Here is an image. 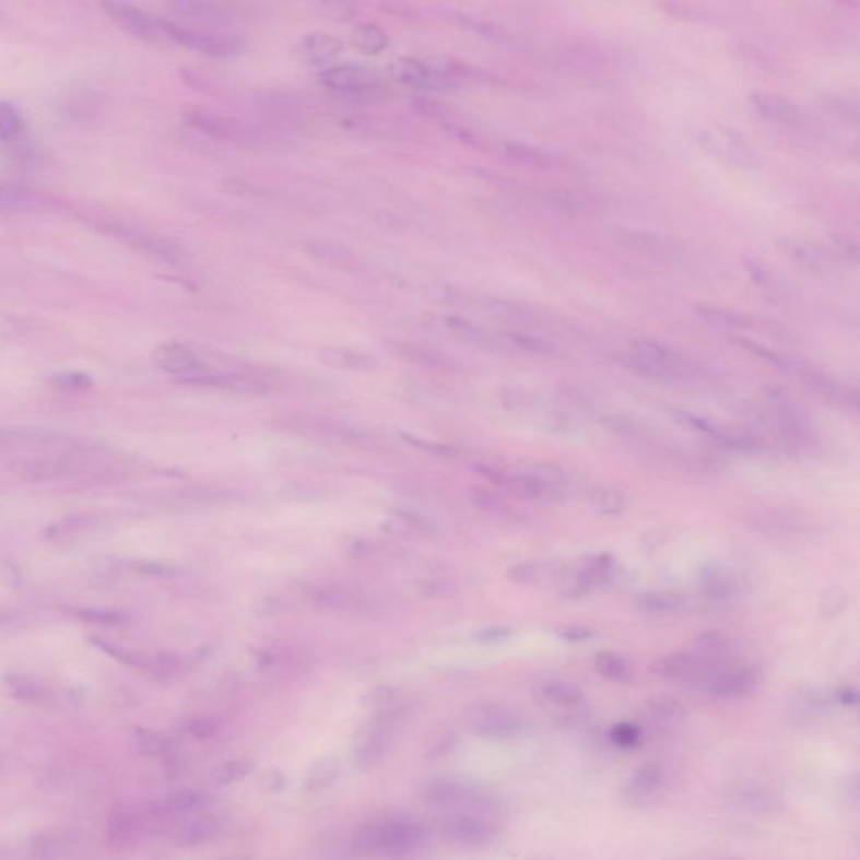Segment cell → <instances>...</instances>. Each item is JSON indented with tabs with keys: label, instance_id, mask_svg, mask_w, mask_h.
Segmentation results:
<instances>
[{
	"label": "cell",
	"instance_id": "cell-4",
	"mask_svg": "<svg viewBox=\"0 0 860 860\" xmlns=\"http://www.w3.org/2000/svg\"><path fill=\"white\" fill-rule=\"evenodd\" d=\"M464 724L472 734L486 740L509 741L523 737L527 721L515 709L480 703L464 712Z\"/></svg>",
	"mask_w": 860,
	"mask_h": 860
},
{
	"label": "cell",
	"instance_id": "cell-51",
	"mask_svg": "<svg viewBox=\"0 0 860 860\" xmlns=\"http://www.w3.org/2000/svg\"><path fill=\"white\" fill-rule=\"evenodd\" d=\"M555 636L565 643L581 644L592 640L596 637V631L585 627V625H562V627L555 628Z\"/></svg>",
	"mask_w": 860,
	"mask_h": 860
},
{
	"label": "cell",
	"instance_id": "cell-15",
	"mask_svg": "<svg viewBox=\"0 0 860 860\" xmlns=\"http://www.w3.org/2000/svg\"><path fill=\"white\" fill-rule=\"evenodd\" d=\"M728 802L741 812L752 815H771L780 812L781 799L777 791L756 781H740L728 788Z\"/></svg>",
	"mask_w": 860,
	"mask_h": 860
},
{
	"label": "cell",
	"instance_id": "cell-32",
	"mask_svg": "<svg viewBox=\"0 0 860 860\" xmlns=\"http://www.w3.org/2000/svg\"><path fill=\"white\" fill-rule=\"evenodd\" d=\"M596 671L612 683L625 684L632 679V669L622 656L612 650H600L593 658Z\"/></svg>",
	"mask_w": 860,
	"mask_h": 860
},
{
	"label": "cell",
	"instance_id": "cell-10",
	"mask_svg": "<svg viewBox=\"0 0 860 860\" xmlns=\"http://www.w3.org/2000/svg\"><path fill=\"white\" fill-rule=\"evenodd\" d=\"M153 364L161 370L174 375L178 380L192 385L199 384L200 378L212 370L211 365L200 360L196 352L178 342H165L156 346L153 352Z\"/></svg>",
	"mask_w": 860,
	"mask_h": 860
},
{
	"label": "cell",
	"instance_id": "cell-40",
	"mask_svg": "<svg viewBox=\"0 0 860 860\" xmlns=\"http://www.w3.org/2000/svg\"><path fill=\"white\" fill-rule=\"evenodd\" d=\"M34 196L26 187L12 182H0V212L22 211L30 208Z\"/></svg>",
	"mask_w": 860,
	"mask_h": 860
},
{
	"label": "cell",
	"instance_id": "cell-37",
	"mask_svg": "<svg viewBox=\"0 0 860 860\" xmlns=\"http://www.w3.org/2000/svg\"><path fill=\"white\" fill-rule=\"evenodd\" d=\"M340 774H342V769H340L337 759H323V762L316 763V765L313 766L311 771L308 774V778H306L305 788L311 791V793L327 790V788L333 787V785L337 784Z\"/></svg>",
	"mask_w": 860,
	"mask_h": 860
},
{
	"label": "cell",
	"instance_id": "cell-39",
	"mask_svg": "<svg viewBox=\"0 0 860 860\" xmlns=\"http://www.w3.org/2000/svg\"><path fill=\"white\" fill-rule=\"evenodd\" d=\"M450 330L455 331L458 337H461L466 342L474 343V345L484 346V349H499V342L493 334L487 333L483 328L471 321L462 320V318H449L447 320Z\"/></svg>",
	"mask_w": 860,
	"mask_h": 860
},
{
	"label": "cell",
	"instance_id": "cell-35",
	"mask_svg": "<svg viewBox=\"0 0 860 860\" xmlns=\"http://www.w3.org/2000/svg\"><path fill=\"white\" fill-rule=\"evenodd\" d=\"M221 822L215 817H200L189 825L178 837V846L199 847L212 840L221 834Z\"/></svg>",
	"mask_w": 860,
	"mask_h": 860
},
{
	"label": "cell",
	"instance_id": "cell-7",
	"mask_svg": "<svg viewBox=\"0 0 860 860\" xmlns=\"http://www.w3.org/2000/svg\"><path fill=\"white\" fill-rule=\"evenodd\" d=\"M99 5L106 17L133 39L150 44L165 39L161 19L153 17L131 0H99Z\"/></svg>",
	"mask_w": 860,
	"mask_h": 860
},
{
	"label": "cell",
	"instance_id": "cell-5",
	"mask_svg": "<svg viewBox=\"0 0 860 860\" xmlns=\"http://www.w3.org/2000/svg\"><path fill=\"white\" fill-rule=\"evenodd\" d=\"M320 83L330 92L350 98H370L380 95L384 90V80L377 71L368 66L346 64L328 66L318 76Z\"/></svg>",
	"mask_w": 860,
	"mask_h": 860
},
{
	"label": "cell",
	"instance_id": "cell-52",
	"mask_svg": "<svg viewBox=\"0 0 860 860\" xmlns=\"http://www.w3.org/2000/svg\"><path fill=\"white\" fill-rule=\"evenodd\" d=\"M251 763L247 762H231L221 766L217 774L219 784H234V781L243 780L247 775L251 774Z\"/></svg>",
	"mask_w": 860,
	"mask_h": 860
},
{
	"label": "cell",
	"instance_id": "cell-53",
	"mask_svg": "<svg viewBox=\"0 0 860 860\" xmlns=\"http://www.w3.org/2000/svg\"><path fill=\"white\" fill-rule=\"evenodd\" d=\"M52 381L61 389L71 390H83L86 387H92L93 384L92 378L81 372H62V374L52 377Z\"/></svg>",
	"mask_w": 860,
	"mask_h": 860
},
{
	"label": "cell",
	"instance_id": "cell-19",
	"mask_svg": "<svg viewBox=\"0 0 860 860\" xmlns=\"http://www.w3.org/2000/svg\"><path fill=\"white\" fill-rule=\"evenodd\" d=\"M567 563L559 562H521L516 563L506 572L509 581L523 587L541 584H562L567 575Z\"/></svg>",
	"mask_w": 860,
	"mask_h": 860
},
{
	"label": "cell",
	"instance_id": "cell-28",
	"mask_svg": "<svg viewBox=\"0 0 860 860\" xmlns=\"http://www.w3.org/2000/svg\"><path fill=\"white\" fill-rule=\"evenodd\" d=\"M752 105L762 117L777 121V123L797 127L802 121L797 106L791 105L787 99L778 98V96L755 95L752 96Z\"/></svg>",
	"mask_w": 860,
	"mask_h": 860
},
{
	"label": "cell",
	"instance_id": "cell-38",
	"mask_svg": "<svg viewBox=\"0 0 860 860\" xmlns=\"http://www.w3.org/2000/svg\"><path fill=\"white\" fill-rule=\"evenodd\" d=\"M505 153L511 161L528 165V167L540 168V170H546V168L553 167V156H550L549 153L543 152V150L523 145V143H506Z\"/></svg>",
	"mask_w": 860,
	"mask_h": 860
},
{
	"label": "cell",
	"instance_id": "cell-16",
	"mask_svg": "<svg viewBox=\"0 0 860 860\" xmlns=\"http://www.w3.org/2000/svg\"><path fill=\"white\" fill-rule=\"evenodd\" d=\"M697 584L700 593L709 602H728L738 593L737 575L724 563L706 562L697 570Z\"/></svg>",
	"mask_w": 860,
	"mask_h": 860
},
{
	"label": "cell",
	"instance_id": "cell-30",
	"mask_svg": "<svg viewBox=\"0 0 860 860\" xmlns=\"http://www.w3.org/2000/svg\"><path fill=\"white\" fill-rule=\"evenodd\" d=\"M587 499L590 508L603 516L622 515L628 506L627 496L617 487L606 486V484L590 487Z\"/></svg>",
	"mask_w": 860,
	"mask_h": 860
},
{
	"label": "cell",
	"instance_id": "cell-58",
	"mask_svg": "<svg viewBox=\"0 0 860 860\" xmlns=\"http://www.w3.org/2000/svg\"><path fill=\"white\" fill-rule=\"evenodd\" d=\"M746 269H749L752 280L758 283L759 286H774V276H769L768 269H766L765 266L758 264V262L755 261H749L746 262Z\"/></svg>",
	"mask_w": 860,
	"mask_h": 860
},
{
	"label": "cell",
	"instance_id": "cell-41",
	"mask_svg": "<svg viewBox=\"0 0 860 860\" xmlns=\"http://www.w3.org/2000/svg\"><path fill=\"white\" fill-rule=\"evenodd\" d=\"M827 705L822 694L815 691H803L796 700H793V718L799 722H806L810 719L818 718L825 711Z\"/></svg>",
	"mask_w": 860,
	"mask_h": 860
},
{
	"label": "cell",
	"instance_id": "cell-31",
	"mask_svg": "<svg viewBox=\"0 0 860 860\" xmlns=\"http://www.w3.org/2000/svg\"><path fill=\"white\" fill-rule=\"evenodd\" d=\"M203 803H205V797L200 791H177L174 796L155 803L150 809V813H152L153 817H172V815H177V813L192 812V810L202 806Z\"/></svg>",
	"mask_w": 860,
	"mask_h": 860
},
{
	"label": "cell",
	"instance_id": "cell-2",
	"mask_svg": "<svg viewBox=\"0 0 860 860\" xmlns=\"http://www.w3.org/2000/svg\"><path fill=\"white\" fill-rule=\"evenodd\" d=\"M162 31L167 39L178 46L212 59H229L246 51V40L237 34L178 24L161 19Z\"/></svg>",
	"mask_w": 860,
	"mask_h": 860
},
{
	"label": "cell",
	"instance_id": "cell-20",
	"mask_svg": "<svg viewBox=\"0 0 860 860\" xmlns=\"http://www.w3.org/2000/svg\"><path fill=\"white\" fill-rule=\"evenodd\" d=\"M538 691H540L541 699L558 711L581 712L587 709V696L577 684L562 681V679H552V681L540 684Z\"/></svg>",
	"mask_w": 860,
	"mask_h": 860
},
{
	"label": "cell",
	"instance_id": "cell-12",
	"mask_svg": "<svg viewBox=\"0 0 860 860\" xmlns=\"http://www.w3.org/2000/svg\"><path fill=\"white\" fill-rule=\"evenodd\" d=\"M762 679L763 669L756 664L719 665L706 681V691L718 699H737L752 693Z\"/></svg>",
	"mask_w": 860,
	"mask_h": 860
},
{
	"label": "cell",
	"instance_id": "cell-18",
	"mask_svg": "<svg viewBox=\"0 0 860 860\" xmlns=\"http://www.w3.org/2000/svg\"><path fill=\"white\" fill-rule=\"evenodd\" d=\"M615 239L621 246L628 247L632 251L644 252V255L653 256V258L672 259L679 255V247L665 234L621 229L615 233Z\"/></svg>",
	"mask_w": 860,
	"mask_h": 860
},
{
	"label": "cell",
	"instance_id": "cell-33",
	"mask_svg": "<svg viewBox=\"0 0 860 860\" xmlns=\"http://www.w3.org/2000/svg\"><path fill=\"white\" fill-rule=\"evenodd\" d=\"M637 609L647 614H669L684 605V597L678 592L665 590H649L640 593L636 599Z\"/></svg>",
	"mask_w": 860,
	"mask_h": 860
},
{
	"label": "cell",
	"instance_id": "cell-24",
	"mask_svg": "<svg viewBox=\"0 0 860 860\" xmlns=\"http://www.w3.org/2000/svg\"><path fill=\"white\" fill-rule=\"evenodd\" d=\"M115 234L153 258L164 259L168 262H178L182 259L180 249L161 237L150 236V234L139 233V231L121 229V227H117Z\"/></svg>",
	"mask_w": 860,
	"mask_h": 860
},
{
	"label": "cell",
	"instance_id": "cell-3",
	"mask_svg": "<svg viewBox=\"0 0 860 860\" xmlns=\"http://www.w3.org/2000/svg\"><path fill=\"white\" fill-rule=\"evenodd\" d=\"M422 799L436 809H464V812H480L487 815L497 810L496 799L486 791L472 787L466 781L449 780V778L444 780L440 778L425 785Z\"/></svg>",
	"mask_w": 860,
	"mask_h": 860
},
{
	"label": "cell",
	"instance_id": "cell-47",
	"mask_svg": "<svg viewBox=\"0 0 860 860\" xmlns=\"http://www.w3.org/2000/svg\"><path fill=\"white\" fill-rule=\"evenodd\" d=\"M610 743L615 744L617 749L631 750L636 749L637 744L643 741V731L634 722H617L609 730Z\"/></svg>",
	"mask_w": 860,
	"mask_h": 860
},
{
	"label": "cell",
	"instance_id": "cell-22",
	"mask_svg": "<svg viewBox=\"0 0 860 860\" xmlns=\"http://www.w3.org/2000/svg\"><path fill=\"white\" fill-rule=\"evenodd\" d=\"M343 43L337 36L323 31L305 34L298 40V55L303 61L313 66H323L342 55Z\"/></svg>",
	"mask_w": 860,
	"mask_h": 860
},
{
	"label": "cell",
	"instance_id": "cell-21",
	"mask_svg": "<svg viewBox=\"0 0 860 860\" xmlns=\"http://www.w3.org/2000/svg\"><path fill=\"white\" fill-rule=\"evenodd\" d=\"M172 14L196 24H224L231 14L215 0H167Z\"/></svg>",
	"mask_w": 860,
	"mask_h": 860
},
{
	"label": "cell",
	"instance_id": "cell-50",
	"mask_svg": "<svg viewBox=\"0 0 860 860\" xmlns=\"http://www.w3.org/2000/svg\"><path fill=\"white\" fill-rule=\"evenodd\" d=\"M822 614L827 619L839 617L847 606V596L843 588H832L822 599Z\"/></svg>",
	"mask_w": 860,
	"mask_h": 860
},
{
	"label": "cell",
	"instance_id": "cell-27",
	"mask_svg": "<svg viewBox=\"0 0 860 860\" xmlns=\"http://www.w3.org/2000/svg\"><path fill=\"white\" fill-rule=\"evenodd\" d=\"M631 350L637 355L644 356V358L652 360L653 364L668 368L674 375L681 374L683 356L679 355L674 349L665 345V343L656 342V340H650V338H637V340L631 342Z\"/></svg>",
	"mask_w": 860,
	"mask_h": 860
},
{
	"label": "cell",
	"instance_id": "cell-36",
	"mask_svg": "<svg viewBox=\"0 0 860 860\" xmlns=\"http://www.w3.org/2000/svg\"><path fill=\"white\" fill-rule=\"evenodd\" d=\"M26 130L21 109L8 99H0V143H14Z\"/></svg>",
	"mask_w": 860,
	"mask_h": 860
},
{
	"label": "cell",
	"instance_id": "cell-49",
	"mask_svg": "<svg viewBox=\"0 0 860 860\" xmlns=\"http://www.w3.org/2000/svg\"><path fill=\"white\" fill-rule=\"evenodd\" d=\"M321 14L331 21L350 22L356 19L360 8L355 0H320Z\"/></svg>",
	"mask_w": 860,
	"mask_h": 860
},
{
	"label": "cell",
	"instance_id": "cell-59",
	"mask_svg": "<svg viewBox=\"0 0 860 860\" xmlns=\"http://www.w3.org/2000/svg\"><path fill=\"white\" fill-rule=\"evenodd\" d=\"M835 700L839 705L846 706V708H856L859 705V691L852 686L843 687L835 694Z\"/></svg>",
	"mask_w": 860,
	"mask_h": 860
},
{
	"label": "cell",
	"instance_id": "cell-8",
	"mask_svg": "<svg viewBox=\"0 0 860 860\" xmlns=\"http://www.w3.org/2000/svg\"><path fill=\"white\" fill-rule=\"evenodd\" d=\"M184 120L193 130L208 134L222 142L237 143V145H251L259 139L258 131L236 118L225 117L209 109L192 108L184 113Z\"/></svg>",
	"mask_w": 860,
	"mask_h": 860
},
{
	"label": "cell",
	"instance_id": "cell-14",
	"mask_svg": "<svg viewBox=\"0 0 860 860\" xmlns=\"http://www.w3.org/2000/svg\"><path fill=\"white\" fill-rule=\"evenodd\" d=\"M718 668L719 665L712 664L709 659L686 652L668 653V656L653 659L650 664V671L659 678L669 679V681H699L703 679L705 683Z\"/></svg>",
	"mask_w": 860,
	"mask_h": 860
},
{
	"label": "cell",
	"instance_id": "cell-9",
	"mask_svg": "<svg viewBox=\"0 0 860 860\" xmlns=\"http://www.w3.org/2000/svg\"><path fill=\"white\" fill-rule=\"evenodd\" d=\"M668 790V775L658 763L637 768L621 788V800L632 809H644L661 802Z\"/></svg>",
	"mask_w": 860,
	"mask_h": 860
},
{
	"label": "cell",
	"instance_id": "cell-13",
	"mask_svg": "<svg viewBox=\"0 0 860 860\" xmlns=\"http://www.w3.org/2000/svg\"><path fill=\"white\" fill-rule=\"evenodd\" d=\"M397 712L385 711L372 719L355 741V759L358 765L372 766L384 758L392 744Z\"/></svg>",
	"mask_w": 860,
	"mask_h": 860
},
{
	"label": "cell",
	"instance_id": "cell-42",
	"mask_svg": "<svg viewBox=\"0 0 860 860\" xmlns=\"http://www.w3.org/2000/svg\"><path fill=\"white\" fill-rule=\"evenodd\" d=\"M134 744L143 755L152 756V758H162L168 755L172 750L170 741L164 734L156 733V731L139 730L134 734Z\"/></svg>",
	"mask_w": 860,
	"mask_h": 860
},
{
	"label": "cell",
	"instance_id": "cell-57",
	"mask_svg": "<svg viewBox=\"0 0 860 860\" xmlns=\"http://www.w3.org/2000/svg\"><path fill=\"white\" fill-rule=\"evenodd\" d=\"M513 636V628L503 627H490L484 628V631H480L476 634V639L481 640V643L493 644V643H502V640L509 639Z\"/></svg>",
	"mask_w": 860,
	"mask_h": 860
},
{
	"label": "cell",
	"instance_id": "cell-46",
	"mask_svg": "<svg viewBox=\"0 0 860 860\" xmlns=\"http://www.w3.org/2000/svg\"><path fill=\"white\" fill-rule=\"evenodd\" d=\"M649 709L656 718L664 721H681L686 718V706L681 700L671 696L652 697L649 700Z\"/></svg>",
	"mask_w": 860,
	"mask_h": 860
},
{
	"label": "cell",
	"instance_id": "cell-17",
	"mask_svg": "<svg viewBox=\"0 0 860 860\" xmlns=\"http://www.w3.org/2000/svg\"><path fill=\"white\" fill-rule=\"evenodd\" d=\"M9 691L15 699L24 700L39 708H62L68 705V696L56 691L48 684L40 683L30 675L11 674L5 678Z\"/></svg>",
	"mask_w": 860,
	"mask_h": 860
},
{
	"label": "cell",
	"instance_id": "cell-6",
	"mask_svg": "<svg viewBox=\"0 0 860 860\" xmlns=\"http://www.w3.org/2000/svg\"><path fill=\"white\" fill-rule=\"evenodd\" d=\"M390 80L402 86L414 87L421 92H452L459 86L458 80L447 71L437 70L415 58H397L385 68Z\"/></svg>",
	"mask_w": 860,
	"mask_h": 860
},
{
	"label": "cell",
	"instance_id": "cell-43",
	"mask_svg": "<svg viewBox=\"0 0 860 860\" xmlns=\"http://www.w3.org/2000/svg\"><path fill=\"white\" fill-rule=\"evenodd\" d=\"M139 832V821L127 812H118L109 821V837L113 844L125 846L134 839V834Z\"/></svg>",
	"mask_w": 860,
	"mask_h": 860
},
{
	"label": "cell",
	"instance_id": "cell-48",
	"mask_svg": "<svg viewBox=\"0 0 860 860\" xmlns=\"http://www.w3.org/2000/svg\"><path fill=\"white\" fill-rule=\"evenodd\" d=\"M697 649L705 652L709 658H719L722 653L730 652L731 643L724 634L718 631H706L697 634L696 639Z\"/></svg>",
	"mask_w": 860,
	"mask_h": 860
},
{
	"label": "cell",
	"instance_id": "cell-29",
	"mask_svg": "<svg viewBox=\"0 0 860 860\" xmlns=\"http://www.w3.org/2000/svg\"><path fill=\"white\" fill-rule=\"evenodd\" d=\"M352 43L362 55L378 56L389 48L390 37L378 24L360 22L353 30Z\"/></svg>",
	"mask_w": 860,
	"mask_h": 860
},
{
	"label": "cell",
	"instance_id": "cell-60",
	"mask_svg": "<svg viewBox=\"0 0 860 860\" xmlns=\"http://www.w3.org/2000/svg\"><path fill=\"white\" fill-rule=\"evenodd\" d=\"M847 791H849V799L853 805L859 803V775L853 774L852 778L847 780Z\"/></svg>",
	"mask_w": 860,
	"mask_h": 860
},
{
	"label": "cell",
	"instance_id": "cell-26",
	"mask_svg": "<svg viewBox=\"0 0 860 860\" xmlns=\"http://www.w3.org/2000/svg\"><path fill=\"white\" fill-rule=\"evenodd\" d=\"M778 249L788 258L806 266L810 269H824L830 264V256L827 249L817 244L805 243L799 239H781L777 243Z\"/></svg>",
	"mask_w": 860,
	"mask_h": 860
},
{
	"label": "cell",
	"instance_id": "cell-54",
	"mask_svg": "<svg viewBox=\"0 0 860 860\" xmlns=\"http://www.w3.org/2000/svg\"><path fill=\"white\" fill-rule=\"evenodd\" d=\"M505 337L509 343L519 346V349L530 350V352L537 353L552 352V349H550L545 342H541V340H537V338L525 337V334L518 333H506Z\"/></svg>",
	"mask_w": 860,
	"mask_h": 860
},
{
	"label": "cell",
	"instance_id": "cell-44",
	"mask_svg": "<svg viewBox=\"0 0 860 860\" xmlns=\"http://www.w3.org/2000/svg\"><path fill=\"white\" fill-rule=\"evenodd\" d=\"M697 315L703 320L716 325V327L728 328H749L750 321L744 316L738 313L728 311V309L715 308V306H697Z\"/></svg>",
	"mask_w": 860,
	"mask_h": 860
},
{
	"label": "cell",
	"instance_id": "cell-55",
	"mask_svg": "<svg viewBox=\"0 0 860 860\" xmlns=\"http://www.w3.org/2000/svg\"><path fill=\"white\" fill-rule=\"evenodd\" d=\"M472 497H474L476 505L481 506L483 509H486V511L505 513L506 509H508L506 508L505 503L499 499V497L487 493V491L476 490L474 493H472Z\"/></svg>",
	"mask_w": 860,
	"mask_h": 860
},
{
	"label": "cell",
	"instance_id": "cell-25",
	"mask_svg": "<svg viewBox=\"0 0 860 860\" xmlns=\"http://www.w3.org/2000/svg\"><path fill=\"white\" fill-rule=\"evenodd\" d=\"M70 461L61 458H36L27 461L17 462L14 472L22 480L27 481H52L59 480L70 472Z\"/></svg>",
	"mask_w": 860,
	"mask_h": 860
},
{
	"label": "cell",
	"instance_id": "cell-45",
	"mask_svg": "<svg viewBox=\"0 0 860 860\" xmlns=\"http://www.w3.org/2000/svg\"><path fill=\"white\" fill-rule=\"evenodd\" d=\"M534 474L550 487V491L555 494V497H562L568 484H570V478H568L567 471H565L562 466L552 464V462L537 466Z\"/></svg>",
	"mask_w": 860,
	"mask_h": 860
},
{
	"label": "cell",
	"instance_id": "cell-1",
	"mask_svg": "<svg viewBox=\"0 0 860 860\" xmlns=\"http://www.w3.org/2000/svg\"><path fill=\"white\" fill-rule=\"evenodd\" d=\"M428 834L424 825L411 818H393L362 828L355 835L353 846L364 853H380L387 857L412 856L427 844Z\"/></svg>",
	"mask_w": 860,
	"mask_h": 860
},
{
	"label": "cell",
	"instance_id": "cell-34",
	"mask_svg": "<svg viewBox=\"0 0 860 860\" xmlns=\"http://www.w3.org/2000/svg\"><path fill=\"white\" fill-rule=\"evenodd\" d=\"M738 343H740L744 350H749L750 353L758 356L759 360H763V362H766V364L777 368V370L785 372V374H799L803 377V375L809 372L805 367H803V364H800V362H797V360L780 355V353L766 349V346L759 345V343L756 342H752V340H744V338H740Z\"/></svg>",
	"mask_w": 860,
	"mask_h": 860
},
{
	"label": "cell",
	"instance_id": "cell-56",
	"mask_svg": "<svg viewBox=\"0 0 860 860\" xmlns=\"http://www.w3.org/2000/svg\"><path fill=\"white\" fill-rule=\"evenodd\" d=\"M187 730L193 738L208 740V738L214 737L215 731H217V724L209 718L193 719L192 722H189Z\"/></svg>",
	"mask_w": 860,
	"mask_h": 860
},
{
	"label": "cell",
	"instance_id": "cell-11",
	"mask_svg": "<svg viewBox=\"0 0 860 860\" xmlns=\"http://www.w3.org/2000/svg\"><path fill=\"white\" fill-rule=\"evenodd\" d=\"M444 832L450 839L468 847H486L496 843L499 828L487 813L456 812L444 821Z\"/></svg>",
	"mask_w": 860,
	"mask_h": 860
},
{
	"label": "cell",
	"instance_id": "cell-23",
	"mask_svg": "<svg viewBox=\"0 0 860 860\" xmlns=\"http://www.w3.org/2000/svg\"><path fill=\"white\" fill-rule=\"evenodd\" d=\"M497 484L505 486L509 493L521 497V499H528V502H552V499H556L555 494L550 491V487L534 472H531V474H503L502 472Z\"/></svg>",
	"mask_w": 860,
	"mask_h": 860
}]
</instances>
